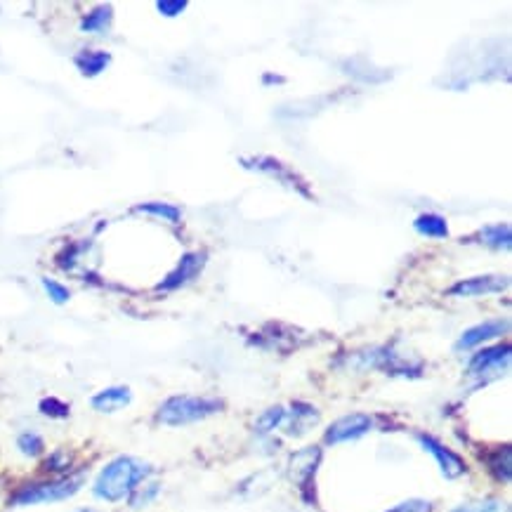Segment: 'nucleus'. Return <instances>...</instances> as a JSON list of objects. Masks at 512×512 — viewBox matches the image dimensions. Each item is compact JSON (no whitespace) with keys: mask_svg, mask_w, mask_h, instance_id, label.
Listing matches in <instances>:
<instances>
[{"mask_svg":"<svg viewBox=\"0 0 512 512\" xmlns=\"http://www.w3.org/2000/svg\"><path fill=\"white\" fill-rule=\"evenodd\" d=\"M154 475V468L137 456L111 458L97 472L93 482V496L102 503H121L135 494L140 484Z\"/></svg>","mask_w":512,"mask_h":512,"instance_id":"nucleus-1","label":"nucleus"},{"mask_svg":"<svg viewBox=\"0 0 512 512\" xmlns=\"http://www.w3.org/2000/svg\"><path fill=\"white\" fill-rule=\"evenodd\" d=\"M85 470H74L64 477H45L26 482L12 491L8 503L12 508H31V505H50L74 498L85 484Z\"/></svg>","mask_w":512,"mask_h":512,"instance_id":"nucleus-2","label":"nucleus"},{"mask_svg":"<svg viewBox=\"0 0 512 512\" xmlns=\"http://www.w3.org/2000/svg\"><path fill=\"white\" fill-rule=\"evenodd\" d=\"M220 399L213 397H192V395H175L168 397L166 402L159 406L156 411V420L161 425H168V428H182V425L199 423V420H206L215 413L222 411Z\"/></svg>","mask_w":512,"mask_h":512,"instance_id":"nucleus-3","label":"nucleus"},{"mask_svg":"<svg viewBox=\"0 0 512 512\" xmlns=\"http://www.w3.org/2000/svg\"><path fill=\"white\" fill-rule=\"evenodd\" d=\"M510 359H512L510 345L489 347V350L477 352L475 357L470 359L468 376L470 378H479V380H489V378L501 376L503 371H508Z\"/></svg>","mask_w":512,"mask_h":512,"instance_id":"nucleus-4","label":"nucleus"},{"mask_svg":"<svg viewBox=\"0 0 512 512\" xmlns=\"http://www.w3.org/2000/svg\"><path fill=\"white\" fill-rule=\"evenodd\" d=\"M244 166L258 170V173H265L269 177H274V180H279L281 185L291 187L293 192L303 194V196H307V199L312 196L303 177L295 173V170L288 168L286 163H281L279 159H272V156H255V159H244Z\"/></svg>","mask_w":512,"mask_h":512,"instance_id":"nucleus-5","label":"nucleus"},{"mask_svg":"<svg viewBox=\"0 0 512 512\" xmlns=\"http://www.w3.org/2000/svg\"><path fill=\"white\" fill-rule=\"evenodd\" d=\"M418 442L432 458H435L439 470H442V475L446 479H458L468 472V465H465L463 458L458 456L456 451H451L449 446H444L439 439H435L432 435H418Z\"/></svg>","mask_w":512,"mask_h":512,"instance_id":"nucleus-6","label":"nucleus"},{"mask_svg":"<svg viewBox=\"0 0 512 512\" xmlns=\"http://www.w3.org/2000/svg\"><path fill=\"white\" fill-rule=\"evenodd\" d=\"M510 286V277L505 274H487V277H472L456 281L454 286L449 288L451 298H479V295H494L501 293Z\"/></svg>","mask_w":512,"mask_h":512,"instance_id":"nucleus-7","label":"nucleus"},{"mask_svg":"<svg viewBox=\"0 0 512 512\" xmlns=\"http://www.w3.org/2000/svg\"><path fill=\"white\" fill-rule=\"evenodd\" d=\"M206 260L208 255L206 253H185L177 262V267L173 272L168 274L166 279L159 284V291H177V288L187 286L189 281H194L199 274L203 272V267H206Z\"/></svg>","mask_w":512,"mask_h":512,"instance_id":"nucleus-8","label":"nucleus"},{"mask_svg":"<svg viewBox=\"0 0 512 512\" xmlns=\"http://www.w3.org/2000/svg\"><path fill=\"white\" fill-rule=\"evenodd\" d=\"M373 428V420L366 413H350V416L338 418L331 428L326 430V444H343L354 442L364 437Z\"/></svg>","mask_w":512,"mask_h":512,"instance_id":"nucleus-9","label":"nucleus"},{"mask_svg":"<svg viewBox=\"0 0 512 512\" xmlns=\"http://www.w3.org/2000/svg\"><path fill=\"white\" fill-rule=\"evenodd\" d=\"M130 404H133V390L128 385H109L90 397V406L97 413H104V416L128 409Z\"/></svg>","mask_w":512,"mask_h":512,"instance_id":"nucleus-10","label":"nucleus"},{"mask_svg":"<svg viewBox=\"0 0 512 512\" xmlns=\"http://www.w3.org/2000/svg\"><path fill=\"white\" fill-rule=\"evenodd\" d=\"M510 321L508 319H494V321H484V324H477L468 328L461 338H458L456 347L458 350H472V347H479L482 343H489V340L501 338L503 333H508Z\"/></svg>","mask_w":512,"mask_h":512,"instance_id":"nucleus-11","label":"nucleus"},{"mask_svg":"<svg viewBox=\"0 0 512 512\" xmlns=\"http://www.w3.org/2000/svg\"><path fill=\"white\" fill-rule=\"evenodd\" d=\"M319 461H321L319 449H303L300 454L293 456L291 477L300 484V487H307V484L314 479V472H317Z\"/></svg>","mask_w":512,"mask_h":512,"instance_id":"nucleus-12","label":"nucleus"},{"mask_svg":"<svg viewBox=\"0 0 512 512\" xmlns=\"http://www.w3.org/2000/svg\"><path fill=\"white\" fill-rule=\"evenodd\" d=\"M74 64L78 67V71H81L83 76L93 78V76H100L104 69L109 67L111 64V55L109 52L104 50H93V48H85L78 52V55L74 57Z\"/></svg>","mask_w":512,"mask_h":512,"instance_id":"nucleus-13","label":"nucleus"},{"mask_svg":"<svg viewBox=\"0 0 512 512\" xmlns=\"http://www.w3.org/2000/svg\"><path fill=\"white\" fill-rule=\"evenodd\" d=\"M43 475L48 477H64L74 472V454H69L67 449H55L43 458L41 465Z\"/></svg>","mask_w":512,"mask_h":512,"instance_id":"nucleus-14","label":"nucleus"},{"mask_svg":"<svg viewBox=\"0 0 512 512\" xmlns=\"http://www.w3.org/2000/svg\"><path fill=\"white\" fill-rule=\"evenodd\" d=\"M114 22V10L111 5H100V8L90 10L88 15L81 19V31L83 34H107Z\"/></svg>","mask_w":512,"mask_h":512,"instance_id":"nucleus-15","label":"nucleus"},{"mask_svg":"<svg viewBox=\"0 0 512 512\" xmlns=\"http://www.w3.org/2000/svg\"><path fill=\"white\" fill-rule=\"evenodd\" d=\"M487 468L491 472V477L498 479V482L508 484L512 477V451L510 446L505 444L503 449H494L487 456Z\"/></svg>","mask_w":512,"mask_h":512,"instance_id":"nucleus-16","label":"nucleus"},{"mask_svg":"<svg viewBox=\"0 0 512 512\" xmlns=\"http://www.w3.org/2000/svg\"><path fill=\"white\" fill-rule=\"evenodd\" d=\"M413 229H416L420 236H428V239H435V241L449 236V225H446V220L437 213L418 215L416 222H413Z\"/></svg>","mask_w":512,"mask_h":512,"instance_id":"nucleus-17","label":"nucleus"},{"mask_svg":"<svg viewBox=\"0 0 512 512\" xmlns=\"http://www.w3.org/2000/svg\"><path fill=\"white\" fill-rule=\"evenodd\" d=\"M319 420V413L314 406L310 404H293V413H291V425H288V435H305L307 430L312 428L314 423Z\"/></svg>","mask_w":512,"mask_h":512,"instance_id":"nucleus-18","label":"nucleus"},{"mask_svg":"<svg viewBox=\"0 0 512 512\" xmlns=\"http://www.w3.org/2000/svg\"><path fill=\"white\" fill-rule=\"evenodd\" d=\"M479 241L484 246L496 248V251H510L512 246V232L510 225H489L479 232Z\"/></svg>","mask_w":512,"mask_h":512,"instance_id":"nucleus-19","label":"nucleus"},{"mask_svg":"<svg viewBox=\"0 0 512 512\" xmlns=\"http://www.w3.org/2000/svg\"><path fill=\"white\" fill-rule=\"evenodd\" d=\"M17 451L26 458H41L45 454V439L36 430H24L17 435Z\"/></svg>","mask_w":512,"mask_h":512,"instance_id":"nucleus-20","label":"nucleus"},{"mask_svg":"<svg viewBox=\"0 0 512 512\" xmlns=\"http://www.w3.org/2000/svg\"><path fill=\"white\" fill-rule=\"evenodd\" d=\"M140 213H149L154 215V218H161L170 222V225H177V222L182 220V210L173 206V203H163V201H152V203H142V206H137Z\"/></svg>","mask_w":512,"mask_h":512,"instance_id":"nucleus-21","label":"nucleus"},{"mask_svg":"<svg viewBox=\"0 0 512 512\" xmlns=\"http://www.w3.org/2000/svg\"><path fill=\"white\" fill-rule=\"evenodd\" d=\"M38 411L50 420H67L71 416V406L59 397H45L38 402Z\"/></svg>","mask_w":512,"mask_h":512,"instance_id":"nucleus-22","label":"nucleus"},{"mask_svg":"<svg viewBox=\"0 0 512 512\" xmlns=\"http://www.w3.org/2000/svg\"><path fill=\"white\" fill-rule=\"evenodd\" d=\"M159 491H161V484L159 482H149V479H147V482L140 484V487L135 489V494L128 498L130 508H135V510L144 508V505H149L156 496H159Z\"/></svg>","mask_w":512,"mask_h":512,"instance_id":"nucleus-23","label":"nucleus"},{"mask_svg":"<svg viewBox=\"0 0 512 512\" xmlns=\"http://www.w3.org/2000/svg\"><path fill=\"white\" fill-rule=\"evenodd\" d=\"M284 418H286V411L281 409V406H272V409H267L258 418V432H262V435H267V432H272L274 428H279V425L284 423Z\"/></svg>","mask_w":512,"mask_h":512,"instance_id":"nucleus-24","label":"nucleus"},{"mask_svg":"<svg viewBox=\"0 0 512 512\" xmlns=\"http://www.w3.org/2000/svg\"><path fill=\"white\" fill-rule=\"evenodd\" d=\"M451 512H505V505L501 501H496V498H484V501L458 505V508Z\"/></svg>","mask_w":512,"mask_h":512,"instance_id":"nucleus-25","label":"nucleus"},{"mask_svg":"<svg viewBox=\"0 0 512 512\" xmlns=\"http://www.w3.org/2000/svg\"><path fill=\"white\" fill-rule=\"evenodd\" d=\"M43 288H45V293H48V298L55 305H67L69 303V298H71L69 288L64 286V284H59V281L43 279Z\"/></svg>","mask_w":512,"mask_h":512,"instance_id":"nucleus-26","label":"nucleus"},{"mask_svg":"<svg viewBox=\"0 0 512 512\" xmlns=\"http://www.w3.org/2000/svg\"><path fill=\"white\" fill-rule=\"evenodd\" d=\"M387 512H432V503L423 501V498H409V501L399 503Z\"/></svg>","mask_w":512,"mask_h":512,"instance_id":"nucleus-27","label":"nucleus"},{"mask_svg":"<svg viewBox=\"0 0 512 512\" xmlns=\"http://www.w3.org/2000/svg\"><path fill=\"white\" fill-rule=\"evenodd\" d=\"M156 10L166 17H175L180 15L182 10H187V0H159V3H156Z\"/></svg>","mask_w":512,"mask_h":512,"instance_id":"nucleus-28","label":"nucleus"},{"mask_svg":"<svg viewBox=\"0 0 512 512\" xmlns=\"http://www.w3.org/2000/svg\"><path fill=\"white\" fill-rule=\"evenodd\" d=\"M74 512H102V510H97V508H78Z\"/></svg>","mask_w":512,"mask_h":512,"instance_id":"nucleus-29","label":"nucleus"}]
</instances>
